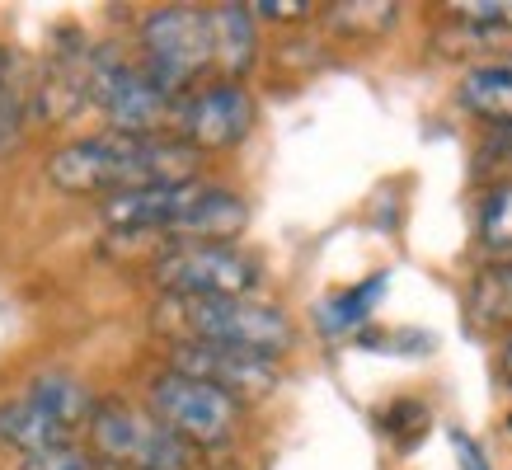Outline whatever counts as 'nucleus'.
<instances>
[{
	"label": "nucleus",
	"instance_id": "nucleus-1",
	"mask_svg": "<svg viewBox=\"0 0 512 470\" xmlns=\"http://www.w3.org/2000/svg\"><path fill=\"white\" fill-rule=\"evenodd\" d=\"M193 146L174 137H127V132H104L62 146L47 160V179L62 193H127V188L179 184L193 179Z\"/></svg>",
	"mask_w": 512,
	"mask_h": 470
},
{
	"label": "nucleus",
	"instance_id": "nucleus-2",
	"mask_svg": "<svg viewBox=\"0 0 512 470\" xmlns=\"http://www.w3.org/2000/svg\"><path fill=\"white\" fill-rule=\"evenodd\" d=\"M179 320L202 344L240 348L268 362L282 358L296 339L287 311L254 297H179Z\"/></svg>",
	"mask_w": 512,
	"mask_h": 470
},
{
	"label": "nucleus",
	"instance_id": "nucleus-3",
	"mask_svg": "<svg viewBox=\"0 0 512 470\" xmlns=\"http://www.w3.org/2000/svg\"><path fill=\"white\" fill-rule=\"evenodd\" d=\"M217 62L212 43V15L188 10V5H165L141 24V66L165 94L188 90L193 80Z\"/></svg>",
	"mask_w": 512,
	"mask_h": 470
},
{
	"label": "nucleus",
	"instance_id": "nucleus-4",
	"mask_svg": "<svg viewBox=\"0 0 512 470\" xmlns=\"http://www.w3.org/2000/svg\"><path fill=\"white\" fill-rule=\"evenodd\" d=\"M90 438L104 461H118L127 470H188V442L141 409L99 405L90 419Z\"/></svg>",
	"mask_w": 512,
	"mask_h": 470
},
{
	"label": "nucleus",
	"instance_id": "nucleus-5",
	"mask_svg": "<svg viewBox=\"0 0 512 470\" xmlns=\"http://www.w3.org/2000/svg\"><path fill=\"white\" fill-rule=\"evenodd\" d=\"M156 282L170 297H249L259 264L235 245H174L156 259Z\"/></svg>",
	"mask_w": 512,
	"mask_h": 470
},
{
	"label": "nucleus",
	"instance_id": "nucleus-6",
	"mask_svg": "<svg viewBox=\"0 0 512 470\" xmlns=\"http://www.w3.org/2000/svg\"><path fill=\"white\" fill-rule=\"evenodd\" d=\"M151 414L188 447H212V442L231 438L240 405L207 381H193L184 372H160L151 381Z\"/></svg>",
	"mask_w": 512,
	"mask_h": 470
},
{
	"label": "nucleus",
	"instance_id": "nucleus-7",
	"mask_svg": "<svg viewBox=\"0 0 512 470\" xmlns=\"http://www.w3.org/2000/svg\"><path fill=\"white\" fill-rule=\"evenodd\" d=\"M90 80H94V99L104 104V113L113 118V132L127 137H156V127L170 118V99L146 76V66L123 62L113 52H90Z\"/></svg>",
	"mask_w": 512,
	"mask_h": 470
},
{
	"label": "nucleus",
	"instance_id": "nucleus-8",
	"mask_svg": "<svg viewBox=\"0 0 512 470\" xmlns=\"http://www.w3.org/2000/svg\"><path fill=\"white\" fill-rule=\"evenodd\" d=\"M174 127H179V141H188L193 151H226V146H240L249 137L254 99L245 94V85L221 80V85L188 94L174 109Z\"/></svg>",
	"mask_w": 512,
	"mask_h": 470
},
{
	"label": "nucleus",
	"instance_id": "nucleus-9",
	"mask_svg": "<svg viewBox=\"0 0 512 470\" xmlns=\"http://www.w3.org/2000/svg\"><path fill=\"white\" fill-rule=\"evenodd\" d=\"M170 372H184L193 381L217 386L221 395H231L235 405L240 400H259V395L278 386V367L268 358H254V353H240V348L202 344V339H184V344L170 348Z\"/></svg>",
	"mask_w": 512,
	"mask_h": 470
},
{
	"label": "nucleus",
	"instance_id": "nucleus-10",
	"mask_svg": "<svg viewBox=\"0 0 512 470\" xmlns=\"http://www.w3.org/2000/svg\"><path fill=\"white\" fill-rule=\"evenodd\" d=\"M198 179H179V184H151V188H127L104 198V221L113 231H179V221L193 212V203L202 198Z\"/></svg>",
	"mask_w": 512,
	"mask_h": 470
},
{
	"label": "nucleus",
	"instance_id": "nucleus-11",
	"mask_svg": "<svg viewBox=\"0 0 512 470\" xmlns=\"http://www.w3.org/2000/svg\"><path fill=\"white\" fill-rule=\"evenodd\" d=\"M461 104L470 113L489 118V123L508 127L512 123V57L470 66L466 76H461Z\"/></svg>",
	"mask_w": 512,
	"mask_h": 470
},
{
	"label": "nucleus",
	"instance_id": "nucleus-12",
	"mask_svg": "<svg viewBox=\"0 0 512 470\" xmlns=\"http://www.w3.org/2000/svg\"><path fill=\"white\" fill-rule=\"evenodd\" d=\"M66 433H71V428H62L43 405H33L29 395L0 405V442L19 447L24 456L47 452V447H66Z\"/></svg>",
	"mask_w": 512,
	"mask_h": 470
},
{
	"label": "nucleus",
	"instance_id": "nucleus-13",
	"mask_svg": "<svg viewBox=\"0 0 512 470\" xmlns=\"http://www.w3.org/2000/svg\"><path fill=\"white\" fill-rule=\"evenodd\" d=\"M212 15V43H217V66L226 76H245L254 66V10L249 5H217Z\"/></svg>",
	"mask_w": 512,
	"mask_h": 470
},
{
	"label": "nucleus",
	"instance_id": "nucleus-14",
	"mask_svg": "<svg viewBox=\"0 0 512 470\" xmlns=\"http://www.w3.org/2000/svg\"><path fill=\"white\" fill-rule=\"evenodd\" d=\"M33 405H43L52 419L62 423V428H80L85 419H94V405H90V391L80 386L76 376H38L29 391H24Z\"/></svg>",
	"mask_w": 512,
	"mask_h": 470
},
{
	"label": "nucleus",
	"instance_id": "nucleus-15",
	"mask_svg": "<svg viewBox=\"0 0 512 470\" xmlns=\"http://www.w3.org/2000/svg\"><path fill=\"white\" fill-rule=\"evenodd\" d=\"M386 287H390V273H372L367 282H357V287H348V292H339V297L329 301L325 311H320V325H325L329 334L357 329L367 315L376 311V301L386 297Z\"/></svg>",
	"mask_w": 512,
	"mask_h": 470
},
{
	"label": "nucleus",
	"instance_id": "nucleus-16",
	"mask_svg": "<svg viewBox=\"0 0 512 470\" xmlns=\"http://www.w3.org/2000/svg\"><path fill=\"white\" fill-rule=\"evenodd\" d=\"M480 235L489 250H512V184L489 188L480 203Z\"/></svg>",
	"mask_w": 512,
	"mask_h": 470
},
{
	"label": "nucleus",
	"instance_id": "nucleus-17",
	"mask_svg": "<svg viewBox=\"0 0 512 470\" xmlns=\"http://www.w3.org/2000/svg\"><path fill=\"white\" fill-rule=\"evenodd\" d=\"M451 10H456V19L480 24V29H512V0H466Z\"/></svg>",
	"mask_w": 512,
	"mask_h": 470
},
{
	"label": "nucleus",
	"instance_id": "nucleus-18",
	"mask_svg": "<svg viewBox=\"0 0 512 470\" xmlns=\"http://www.w3.org/2000/svg\"><path fill=\"white\" fill-rule=\"evenodd\" d=\"M19 470H90V456L80 447H47V452L24 456Z\"/></svg>",
	"mask_w": 512,
	"mask_h": 470
},
{
	"label": "nucleus",
	"instance_id": "nucleus-19",
	"mask_svg": "<svg viewBox=\"0 0 512 470\" xmlns=\"http://www.w3.org/2000/svg\"><path fill=\"white\" fill-rule=\"evenodd\" d=\"M339 10V29H357V24H367V29H386L395 24V5H334Z\"/></svg>",
	"mask_w": 512,
	"mask_h": 470
},
{
	"label": "nucleus",
	"instance_id": "nucleus-20",
	"mask_svg": "<svg viewBox=\"0 0 512 470\" xmlns=\"http://www.w3.org/2000/svg\"><path fill=\"white\" fill-rule=\"evenodd\" d=\"M19 123H24V109H19V94L5 85L0 90V151H10L19 141Z\"/></svg>",
	"mask_w": 512,
	"mask_h": 470
},
{
	"label": "nucleus",
	"instance_id": "nucleus-21",
	"mask_svg": "<svg viewBox=\"0 0 512 470\" xmlns=\"http://www.w3.org/2000/svg\"><path fill=\"white\" fill-rule=\"evenodd\" d=\"M249 10H259L264 19H306L311 15L306 0H259V5H249Z\"/></svg>",
	"mask_w": 512,
	"mask_h": 470
},
{
	"label": "nucleus",
	"instance_id": "nucleus-22",
	"mask_svg": "<svg viewBox=\"0 0 512 470\" xmlns=\"http://www.w3.org/2000/svg\"><path fill=\"white\" fill-rule=\"evenodd\" d=\"M451 447H456V456H461V470H489L484 466L480 447H475V438L470 433H461V428H451Z\"/></svg>",
	"mask_w": 512,
	"mask_h": 470
},
{
	"label": "nucleus",
	"instance_id": "nucleus-23",
	"mask_svg": "<svg viewBox=\"0 0 512 470\" xmlns=\"http://www.w3.org/2000/svg\"><path fill=\"white\" fill-rule=\"evenodd\" d=\"M489 287H498V311L494 315H512V268H498Z\"/></svg>",
	"mask_w": 512,
	"mask_h": 470
},
{
	"label": "nucleus",
	"instance_id": "nucleus-24",
	"mask_svg": "<svg viewBox=\"0 0 512 470\" xmlns=\"http://www.w3.org/2000/svg\"><path fill=\"white\" fill-rule=\"evenodd\" d=\"M503 372H508V376H512V344H508V348H503Z\"/></svg>",
	"mask_w": 512,
	"mask_h": 470
},
{
	"label": "nucleus",
	"instance_id": "nucleus-25",
	"mask_svg": "<svg viewBox=\"0 0 512 470\" xmlns=\"http://www.w3.org/2000/svg\"><path fill=\"white\" fill-rule=\"evenodd\" d=\"M5 66L10 62H5V47H0V90H5Z\"/></svg>",
	"mask_w": 512,
	"mask_h": 470
},
{
	"label": "nucleus",
	"instance_id": "nucleus-26",
	"mask_svg": "<svg viewBox=\"0 0 512 470\" xmlns=\"http://www.w3.org/2000/svg\"><path fill=\"white\" fill-rule=\"evenodd\" d=\"M498 137H503V141H508V146H512V123H508V127H498Z\"/></svg>",
	"mask_w": 512,
	"mask_h": 470
},
{
	"label": "nucleus",
	"instance_id": "nucleus-27",
	"mask_svg": "<svg viewBox=\"0 0 512 470\" xmlns=\"http://www.w3.org/2000/svg\"><path fill=\"white\" fill-rule=\"evenodd\" d=\"M508 428H512V419H508Z\"/></svg>",
	"mask_w": 512,
	"mask_h": 470
}]
</instances>
